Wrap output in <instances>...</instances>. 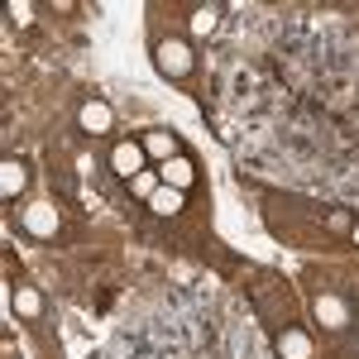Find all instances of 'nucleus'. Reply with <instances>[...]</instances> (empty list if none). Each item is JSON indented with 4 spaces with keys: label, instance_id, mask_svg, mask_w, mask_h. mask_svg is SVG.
Listing matches in <instances>:
<instances>
[{
    "label": "nucleus",
    "instance_id": "nucleus-6",
    "mask_svg": "<svg viewBox=\"0 0 359 359\" xmlns=\"http://www.w3.org/2000/svg\"><path fill=\"white\" fill-rule=\"evenodd\" d=\"M172 149H177V144H172V135H163V130H154V135H144V154H154V158H172Z\"/></svg>",
    "mask_w": 359,
    "mask_h": 359
},
{
    "label": "nucleus",
    "instance_id": "nucleus-9",
    "mask_svg": "<svg viewBox=\"0 0 359 359\" xmlns=\"http://www.w3.org/2000/svg\"><path fill=\"white\" fill-rule=\"evenodd\" d=\"M316 316H321L326 326H345V306L335 302V297H321V302H316Z\"/></svg>",
    "mask_w": 359,
    "mask_h": 359
},
{
    "label": "nucleus",
    "instance_id": "nucleus-13",
    "mask_svg": "<svg viewBox=\"0 0 359 359\" xmlns=\"http://www.w3.org/2000/svg\"><path fill=\"white\" fill-rule=\"evenodd\" d=\"M130 187H135L139 196H154V192H158V177H154V172H139V177L130 182Z\"/></svg>",
    "mask_w": 359,
    "mask_h": 359
},
{
    "label": "nucleus",
    "instance_id": "nucleus-3",
    "mask_svg": "<svg viewBox=\"0 0 359 359\" xmlns=\"http://www.w3.org/2000/svg\"><path fill=\"white\" fill-rule=\"evenodd\" d=\"M25 225H29V235H53V230H57V211H53V206H29Z\"/></svg>",
    "mask_w": 359,
    "mask_h": 359
},
{
    "label": "nucleus",
    "instance_id": "nucleus-12",
    "mask_svg": "<svg viewBox=\"0 0 359 359\" xmlns=\"http://www.w3.org/2000/svg\"><path fill=\"white\" fill-rule=\"evenodd\" d=\"M15 306H20V311H25V316H39V292H15Z\"/></svg>",
    "mask_w": 359,
    "mask_h": 359
},
{
    "label": "nucleus",
    "instance_id": "nucleus-8",
    "mask_svg": "<svg viewBox=\"0 0 359 359\" xmlns=\"http://www.w3.org/2000/svg\"><path fill=\"white\" fill-rule=\"evenodd\" d=\"M0 192H5V196L25 192V168H20V163H5V172H0Z\"/></svg>",
    "mask_w": 359,
    "mask_h": 359
},
{
    "label": "nucleus",
    "instance_id": "nucleus-14",
    "mask_svg": "<svg viewBox=\"0 0 359 359\" xmlns=\"http://www.w3.org/2000/svg\"><path fill=\"white\" fill-rule=\"evenodd\" d=\"M355 245H359V225H355Z\"/></svg>",
    "mask_w": 359,
    "mask_h": 359
},
{
    "label": "nucleus",
    "instance_id": "nucleus-4",
    "mask_svg": "<svg viewBox=\"0 0 359 359\" xmlns=\"http://www.w3.org/2000/svg\"><path fill=\"white\" fill-rule=\"evenodd\" d=\"M82 130H91V135L111 130V106H106V101H86L82 106Z\"/></svg>",
    "mask_w": 359,
    "mask_h": 359
},
{
    "label": "nucleus",
    "instance_id": "nucleus-2",
    "mask_svg": "<svg viewBox=\"0 0 359 359\" xmlns=\"http://www.w3.org/2000/svg\"><path fill=\"white\" fill-rule=\"evenodd\" d=\"M158 67L172 72V77H182V72L192 67V53H187L182 43H158Z\"/></svg>",
    "mask_w": 359,
    "mask_h": 359
},
{
    "label": "nucleus",
    "instance_id": "nucleus-7",
    "mask_svg": "<svg viewBox=\"0 0 359 359\" xmlns=\"http://www.w3.org/2000/svg\"><path fill=\"white\" fill-rule=\"evenodd\" d=\"M149 206H154L158 216H172V211L182 206V192H177V187H158V192L149 196Z\"/></svg>",
    "mask_w": 359,
    "mask_h": 359
},
{
    "label": "nucleus",
    "instance_id": "nucleus-11",
    "mask_svg": "<svg viewBox=\"0 0 359 359\" xmlns=\"http://www.w3.org/2000/svg\"><path fill=\"white\" fill-rule=\"evenodd\" d=\"M211 29H216V10L206 5V10H196V15H192V34H211Z\"/></svg>",
    "mask_w": 359,
    "mask_h": 359
},
{
    "label": "nucleus",
    "instance_id": "nucleus-10",
    "mask_svg": "<svg viewBox=\"0 0 359 359\" xmlns=\"http://www.w3.org/2000/svg\"><path fill=\"white\" fill-rule=\"evenodd\" d=\"M306 350H311V345H306L302 331H287V335H283V355H287V359H306Z\"/></svg>",
    "mask_w": 359,
    "mask_h": 359
},
{
    "label": "nucleus",
    "instance_id": "nucleus-1",
    "mask_svg": "<svg viewBox=\"0 0 359 359\" xmlns=\"http://www.w3.org/2000/svg\"><path fill=\"white\" fill-rule=\"evenodd\" d=\"M111 163H115L120 177H130V182H135L139 172H144V144H115Z\"/></svg>",
    "mask_w": 359,
    "mask_h": 359
},
{
    "label": "nucleus",
    "instance_id": "nucleus-5",
    "mask_svg": "<svg viewBox=\"0 0 359 359\" xmlns=\"http://www.w3.org/2000/svg\"><path fill=\"white\" fill-rule=\"evenodd\" d=\"M163 187H177V192L192 187V163H187V158H168L163 163Z\"/></svg>",
    "mask_w": 359,
    "mask_h": 359
}]
</instances>
